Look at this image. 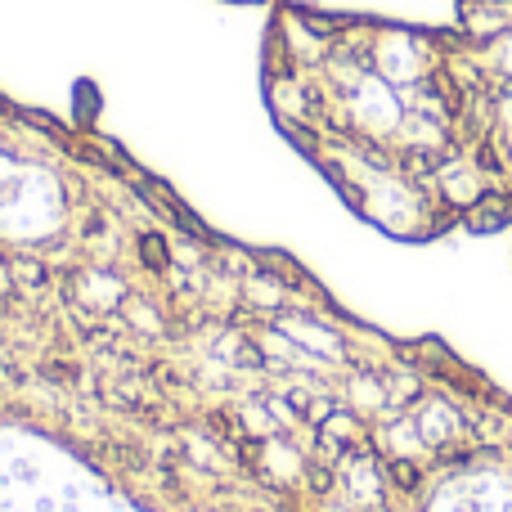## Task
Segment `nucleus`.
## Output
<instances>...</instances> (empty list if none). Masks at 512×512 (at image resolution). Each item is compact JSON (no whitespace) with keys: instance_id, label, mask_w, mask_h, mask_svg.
<instances>
[{"instance_id":"obj_1","label":"nucleus","mask_w":512,"mask_h":512,"mask_svg":"<svg viewBox=\"0 0 512 512\" xmlns=\"http://www.w3.org/2000/svg\"><path fill=\"white\" fill-rule=\"evenodd\" d=\"M265 99L301 158L378 230L512 225V5L445 27L279 5Z\"/></svg>"},{"instance_id":"obj_2","label":"nucleus","mask_w":512,"mask_h":512,"mask_svg":"<svg viewBox=\"0 0 512 512\" xmlns=\"http://www.w3.org/2000/svg\"><path fill=\"white\" fill-rule=\"evenodd\" d=\"M459 9H486V5H512V0H454Z\"/></svg>"}]
</instances>
